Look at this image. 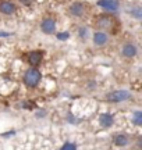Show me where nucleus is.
Returning <instances> with one entry per match:
<instances>
[{"label": "nucleus", "instance_id": "1", "mask_svg": "<svg viewBox=\"0 0 142 150\" xmlns=\"http://www.w3.org/2000/svg\"><path fill=\"white\" fill-rule=\"evenodd\" d=\"M24 81L28 86H35L38 85V82L40 81V72L38 70H29L27 71V74L24 76Z\"/></svg>", "mask_w": 142, "mask_h": 150}, {"label": "nucleus", "instance_id": "2", "mask_svg": "<svg viewBox=\"0 0 142 150\" xmlns=\"http://www.w3.org/2000/svg\"><path fill=\"white\" fill-rule=\"evenodd\" d=\"M130 97V93L127 91H117L107 95V99L110 102H121V100H127Z\"/></svg>", "mask_w": 142, "mask_h": 150}, {"label": "nucleus", "instance_id": "3", "mask_svg": "<svg viewBox=\"0 0 142 150\" xmlns=\"http://www.w3.org/2000/svg\"><path fill=\"white\" fill-rule=\"evenodd\" d=\"M40 28H42V31L45 33H53L55 32V28H56V24L53 20H50V18H46L42 21L40 24Z\"/></svg>", "mask_w": 142, "mask_h": 150}, {"label": "nucleus", "instance_id": "4", "mask_svg": "<svg viewBox=\"0 0 142 150\" xmlns=\"http://www.w3.org/2000/svg\"><path fill=\"white\" fill-rule=\"evenodd\" d=\"M98 6L104 7V8H107V10H110V11H116L117 7H119V4H117L116 0H99Z\"/></svg>", "mask_w": 142, "mask_h": 150}, {"label": "nucleus", "instance_id": "5", "mask_svg": "<svg viewBox=\"0 0 142 150\" xmlns=\"http://www.w3.org/2000/svg\"><path fill=\"white\" fill-rule=\"evenodd\" d=\"M0 11L3 13V14H13L14 11H16V7L13 3L10 1H1L0 3Z\"/></svg>", "mask_w": 142, "mask_h": 150}, {"label": "nucleus", "instance_id": "6", "mask_svg": "<svg viewBox=\"0 0 142 150\" xmlns=\"http://www.w3.org/2000/svg\"><path fill=\"white\" fill-rule=\"evenodd\" d=\"M96 24H98V27H100V28H109V27H111L113 20H111L110 17H100V18H98Z\"/></svg>", "mask_w": 142, "mask_h": 150}, {"label": "nucleus", "instance_id": "7", "mask_svg": "<svg viewBox=\"0 0 142 150\" xmlns=\"http://www.w3.org/2000/svg\"><path fill=\"white\" fill-rule=\"evenodd\" d=\"M29 63L32 65H38L40 61H42V53L40 52H32V53L29 54Z\"/></svg>", "mask_w": 142, "mask_h": 150}, {"label": "nucleus", "instance_id": "8", "mask_svg": "<svg viewBox=\"0 0 142 150\" xmlns=\"http://www.w3.org/2000/svg\"><path fill=\"white\" fill-rule=\"evenodd\" d=\"M135 53H137V49L134 45H126L123 47V54L126 57H132V56H135Z\"/></svg>", "mask_w": 142, "mask_h": 150}, {"label": "nucleus", "instance_id": "9", "mask_svg": "<svg viewBox=\"0 0 142 150\" xmlns=\"http://www.w3.org/2000/svg\"><path fill=\"white\" fill-rule=\"evenodd\" d=\"M70 11L72 16H81L84 13V6L81 3H74V4L70 7Z\"/></svg>", "mask_w": 142, "mask_h": 150}, {"label": "nucleus", "instance_id": "10", "mask_svg": "<svg viewBox=\"0 0 142 150\" xmlns=\"http://www.w3.org/2000/svg\"><path fill=\"white\" fill-rule=\"evenodd\" d=\"M93 40H95L96 45H104L106 40H107V36L102 32H96L95 35H93Z\"/></svg>", "mask_w": 142, "mask_h": 150}, {"label": "nucleus", "instance_id": "11", "mask_svg": "<svg viewBox=\"0 0 142 150\" xmlns=\"http://www.w3.org/2000/svg\"><path fill=\"white\" fill-rule=\"evenodd\" d=\"M100 124H102L103 127H110V125L113 124V117H111L110 114H102V115H100Z\"/></svg>", "mask_w": 142, "mask_h": 150}, {"label": "nucleus", "instance_id": "12", "mask_svg": "<svg viewBox=\"0 0 142 150\" xmlns=\"http://www.w3.org/2000/svg\"><path fill=\"white\" fill-rule=\"evenodd\" d=\"M114 140H116V143H117V145H120V146H124L127 143L126 136H123V135H117Z\"/></svg>", "mask_w": 142, "mask_h": 150}, {"label": "nucleus", "instance_id": "13", "mask_svg": "<svg viewBox=\"0 0 142 150\" xmlns=\"http://www.w3.org/2000/svg\"><path fill=\"white\" fill-rule=\"evenodd\" d=\"M134 122L137 124V125H141V122H142V114L139 111L135 112V115H134Z\"/></svg>", "mask_w": 142, "mask_h": 150}, {"label": "nucleus", "instance_id": "14", "mask_svg": "<svg viewBox=\"0 0 142 150\" xmlns=\"http://www.w3.org/2000/svg\"><path fill=\"white\" fill-rule=\"evenodd\" d=\"M61 150H75V145H72V143H66V145L61 147Z\"/></svg>", "mask_w": 142, "mask_h": 150}, {"label": "nucleus", "instance_id": "15", "mask_svg": "<svg viewBox=\"0 0 142 150\" xmlns=\"http://www.w3.org/2000/svg\"><path fill=\"white\" fill-rule=\"evenodd\" d=\"M57 38H59L60 40H66L67 38H68V33H67V32H64V33H59V35H57Z\"/></svg>", "mask_w": 142, "mask_h": 150}, {"label": "nucleus", "instance_id": "16", "mask_svg": "<svg viewBox=\"0 0 142 150\" xmlns=\"http://www.w3.org/2000/svg\"><path fill=\"white\" fill-rule=\"evenodd\" d=\"M87 33H88V31L85 29V28H81V29H80V35H81L82 38H85V35H87Z\"/></svg>", "mask_w": 142, "mask_h": 150}, {"label": "nucleus", "instance_id": "17", "mask_svg": "<svg viewBox=\"0 0 142 150\" xmlns=\"http://www.w3.org/2000/svg\"><path fill=\"white\" fill-rule=\"evenodd\" d=\"M22 3H24V4H31V1H32V0H21Z\"/></svg>", "mask_w": 142, "mask_h": 150}, {"label": "nucleus", "instance_id": "18", "mask_svg": "<svg viewBox=\"0 0 142 150\" xmlns=\"http://www.w3.org/2000/svg\"><path fill=\"white\" fill-rule=\"evenodd\" d=\"M0 36H1V38H6V36H9V33H6V32H0Z\"/></svg>", "mask_w": 142, "mask_h": 150}]
</instances>
